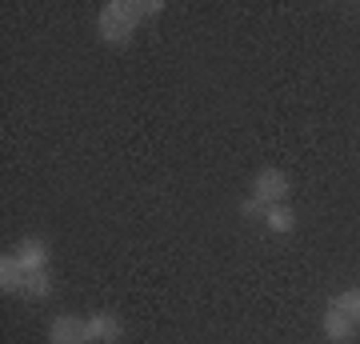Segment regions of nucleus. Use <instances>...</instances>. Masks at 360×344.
Masks as SVG:
<instances>
[{"label":"nucleus","instance_id":"nucleus-10","mask_svg":"<svg viewBox=\"0 0 360 344\" xmlns=\"http://www.w3.org/2000/svg\"><path fill=\"white\" fill-rule=\"evenodd\" d=\"M333 305L340 308V312H348V317H352V320L360 324V288H345V293L336 296Z\"/></svg>","mask_w":360,"mask_h":344},{"label":"nucleus","instance_id":"nucleus-5","mask_svg":"<svg viewBox=\"0 0 360 344\" xmlns=\"http://www.w3.org/2000/svg\"><path fill=\"white\" fill-rule=\"evenodd\" d=\"M321 332L328 336V344H348L356 336V320L348 317V312H340L336 305H328V312L321 317Z\"/></svg>","mask_w":360,"mask_h":344},{"label":"nucleus","instance_id":"nucleus-4","mask_svg":"<svg viewBox=\"0 0 360 344\" xmlns=\"http://www.w3.org/2000/svg\"><path fill=\"white\" fill-rule=\"evenodd\" d=\"M49 344H89V320L72 317V312L52 317V324H49Z\"/></svg>","mask_w":360,"mask_h":344},{"label":"nucleus","instance_id":"nucleus-7","mask_svg":"<svg viewBox=\"0 0 360 344\" xmlns=\"http://www.w3.org/2000/svg\"><path fill=\"white\" fill-rule=\"evenodd\" d=\"M25 281H28V272L20 268V260H16L13 253L0 256V293L4 296H25Z\"/></svg>","mask_w":360,"mask_h":344},{"label":"nucleus","instance_id":"nucleus-9","mask_svg":"<svg viewBox=\"0 0 360 344\" xmlns=\"http://www.w3.org/2000/svg\"><path fill=\"white\" fill-rule=\"evenodd\" d=\"M52 293H56V284H52L49 272H28V281H25V296H28V300H49Z\"/></svg>","mask_w":360,"mask_h":344},{"label":"nucleus","instance_id":"nucleus-6","mask_svg":"<svg viewBox=\"0 0 360 344\" xmlns=\"http://www.w3.org/2000/svg\"><path fill=\"white\" fill-rule=\"evenodd\" d=\"M124 324L116 312H92L89 317V344H120Z\"/></svg>","mask_w":360,"mask_h":344},{"label":"nucleus","instance_id":"nucleus-2","mask_svg":"<svg viewBox=\"0 0 360 344\" xmlns=\"http://www.w3.org/2000/svg\"><path fill=\"white\" fill-rule=\"evenodd\" d=\"M288 192H292L288 172H281V168H260L257 177H252V192H248V196H257V200L269 208V204H284Z\"/></svg>","mask_w":360,"mask_h":344},{"label":"nucleus","instance_id":"nucleus-3","mask_svg":"<svg viewBox=\"0 0 360 344\" xmlns=\"http://www.w3.org/2000/svg\"><path fill=\"white\" fill-rule=\"evenodd\" d=\"M13 256L20 260L25 272H49V260H52V248L44 236H20L13 244Z\"/></svg>","mask_w":360,"mask_h":344},{"label":"nucleus","instance_id":"nucleus-11","mask_svg":"<svg viewBox=\"0 0 360 344\" xmlns=\"http://www.w3.org/2000/svg\"><path fill=\"white\" fill-rule=\"evenodd\" d=\"M240 217H248V220H264V204H260L257 196H245V200H240Z\"/></svg>","mask_w":360,"mask_h":344},{"label":"nucleus","instance_id":"nucleus-1","mask_svg":"<svg viewBox=\"0 0 360 344\" xmlns=\"http://www.w3.org/2000/svg\"><path fill=\"white\" fill-rule=\"evenodd\" d=\"M165 13V4L160 0H112V4H104L101 16H96V37L104 44H112V49H124L132 37H136V28L148 20V16H160Z\"/></svg>","mask_w":360,"mask_h":344},{"label":"nucleus","instance_id":"nucleus-8","mask_svg":"<svg viewBox=\"0 0 360 344\" xmlns=\"http://www.w3.org/2000/svg\"><path fill=\"white\" fill-rule=\"evenodd\" d=\"M264 229L276 232V236H284V232L296 229V212L288 208V200H284V204H269V208H264Z\"/></svg>","mask_w":360,"mask_h":344}]
</instances>
